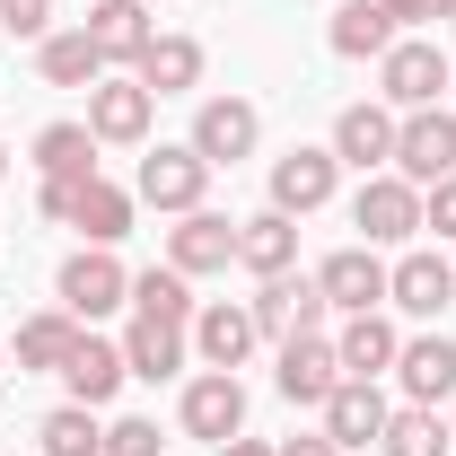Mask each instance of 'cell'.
Listing matches in <instances>:
<instances>
[{"label": "cell", "mask_w": 456, "mask_h": 456, "mask_svg": "<svg viewBox=\"0 0 456 456\" xmlns=\"http://www.w3.org/2000/svg\"><path fill=\"white\" fill-rule=\"evenodd\" d=\"M448 264H456V255H448Z\"/></svg>", "instance_id": "obj_44"}, {"label": "cell", "mask_w": 456, "mask_h": 456, "mask_svg": "<svg viewBox=\"0 0 456 456\" xmlns=\"http://www.w3.org/2000/svg\"><path fill=\"white\" fill-rule=\"evenodd\" d=\"M316 289H325L334 316H369V307H387V255L378 246H334L316 264Z\"/></svg>", "instance_id": "obj_9"}, {"label": "cell", "mask_w": 456, "mask_h": 456, "mask_svg": "<svg viewBox=\"0 0 456 456\" xmlns=\"http://www.w3.org/2000/svg\"><path fill=\"white\" fill-rule=\"evenodd\" d=\"M342 184V159L334 150H289V159H273V211H289V220H307V211H325Z\"/></svg>", "instance_id": "obj_14"}, {"label": "cell", "mask_w": 456, "mask_h": 456, "mask_svg": "<svg viewBox=\"0 0 456 456\" xmlns=\"http://www.w3.org/2000/svg\"><path fill=\"white\" fill-rule=\"evenodd\" d=\"M395 351H403V334L369 307V316H342V334H334V360H342V378H387L395 369Z\"/></svg>", "instance_id": "obj_23"}, {"label": "cell", "mask_w": 456, "mask_h": 456, "mask_svg": "<svg viewBox=\"0 0 456 456\" xmlns=\"http://www.w3.org/2000/svg\"><path fill=\"white\" fill-rule=\"evenodd\" d=\"M36 167L53 175V184H88L97 175V132L88 123H45L36 132Z\"/></svg>", "instance_id": "obj_28"}, {"label": "cell", "mask_w": 456, "mask_h": 456, "mask_svg": "<svg viewBox=\"0 0 456 456\" xmlns=\"http://www.w3.org/2000/svg\"><path fill=\"white\" fill-rule=\"evenodd\" d=\"M0 36L9 45H45L53 36V0H0Z\"/></svg>", "instance_id": "obj_32"}, {"label": "cell", "mask_w": 456, "mask_h": 456, "mask_svg": "<svg viewBox=\"0 0 456 456\" xmlns=\"http://www.w3.org/2000/svg\"><path fill=\"white\" fill-rule=\"evenodd\" d=\"M237 264H246L255 281H281L289 264H298V220H289V211H255V220H237Z\"/></svg>", "instance_id": "obj_22"}, {"label": "cell", "mask_w": 456, "mask_h": 456, "mask_svg": "<svg viewBox=\"0 0 456 456\" xmlns=\"http://www.w3.org/2000/svg\"><path fill=\"white\" fill-rule=\"evenodd\" d=\"M36 70H45V88H97L106 79V53L88 45V27H53L36 45Z\"/></svg>", "instance_id": "obj_25"}, {"label": "cell", "mask_w": 456, "mask_h": 456, "mask_svg": "<svg viewBox=\"0 0 456 456\" xmlns=\"http://www.w3.org/2000/svg\"><path fill=\"white\" fill-rule=\"evenodd\" d=\"M281 456H342V448L325 439V430H316V439H281Z\"/></svg>", "instance_id": "obj_38"}, {"label": "cell", "mask_w": 456, "mask_h": 456, "mask_svg": "<svg viewBox=\"0 0 456 456\" xmlns=\"http://www.w3.org/2000/svg\"><path fill=\"white\" fill-rule=\"evenodd\" d=\"M246 307H255V334H264V342H289V273H281V281H264Z\"/></svg>", "instance_id": "obj_33"}, {"label": "cell", "mask_w": 456, "mask_h": 456, "mask_svg": "<svg viewBox=\"0 0 456 456\" xmlns=\"http://www.w3.org/2000/svg\"><path fill=\"white\" fill-rule=\"evenodd\" d=\"M421 228H439L456 246V175H439V184H421Z\"/></svg>", "instance_id": "obj_35"}, {"label": "cell", "mask_w": 456, "mask_h": 456, "mask_svg": "<svg viewBox=\"0 0 456 456\" xmlns=\"http://www.w3.org/2000/svg\"><path fill=\"white\" fill-rule=\"evenodd\" d=\"M255 307H246V298H202V307H193V360H202V369H246V360H255Z\"/></svg>", "instance_id": "obj_12"}, {"label": "cell", "mask_w": 456, "mask_h": 456, "mask_svg": "<svg viewBox=\"0 0 456 456\" xmlns=\"http://www.w3.org/2000/svg\"><path fill=\"white\" fill-rule=\"evenodd\" d=\"M0 175H9V150H0Z\"/></svg>", "instance_id": "obj_42"}, {"label": "cell", "mask_w": 456, "mask_h": 456, "mask_svg": "<svg viewBox=\"0 0 456 456\" xmlns=\"http://www.w3.org/2000/svg\"><path fill=\"white\" fill-rule=\"evenodd\" d=\"M184 360H193V325H167V316H132V334H123V369H132V378L167 387V378H184Z\"/></svg>", "instance_id": "obj_17"}, {"label": "cell", "mask_w": 456, "mask_h": 456, "mask_svg": "<svg viewBox=\"0 0 456 456\" xmlns=\"http://www.w3.org/2000/svg\"><path fill=\"white\" fill-rule=\"evenodd\" d=\"M175 421H184V439H211V448H228V439L246 430V387H237V369H202V378H184Z\"/></svg>", "instance_id": "obj_7"}, {"label": "cell", "mask_w": 456, "mask_h": 456, "mask_svg": "<svg viewBox=\"0 0 456 456\" xmlns=\"http://www.w3.org/2000/svg\"><path fill=\"white\" fill-rule=\"evenodd\" d=\"M53 298L79 316V325H97V316H114V307H132V273L114 264V246H79V255L53 273Z\"/></svg>", "instance_id": "obj_5"}, {"label": "cell", "mask_w": 456, "mask_h": 456, "mask_svg": "<svg viewBox=\"0 0 456 456\" xmlns=\"http://www.w3.org/2000/svg\"><path fill=\"white\" fill-rule=\"evenodd\" d=\"M220 456H281V448H264V439H246V430H237V439H228Z\"/></svg>", "instance_id": "obj_39"}, {"label": "cell", "mask_w": 456, "mask_h": 456, "mask_svg": "<svg viewBox=\"0 0 456 456\" xmlns=\"http://www.w3.org/2000/svg\"><path fill=\"white\" fill-rule=\"evenodd\" d=\"M193 281L175 273V264H150V273H132V316H167V325H193Z\"/></svg>", "instance_id": "obj_30"}, {"label": "cell", "mask_w": 456, "mask_h": 456, "mask_svg": "<svg viewBox=\"0 0 456 456\" xmlns=\"http://www.w3.org/2000/svg\"><path fill=\"white\" fill-rule=\"evenodd\" d=\"M351 228H360V246H412V237H421V184H403L395 167H387V175H360V193H351Z\"/></svg>", "instance_id": "obj_4"}, {"label": "cell", "mask_w": 456, "mask_h": 456, "mask_svg": "<svg viewBox=\"0 0 456 456\" xmlns=\"http://www.w3.org/2000/svg\"><path fill=\"white\" fill-rule=\"evenodd\" d=\"M255 141H264V114L246 106V97H202L193 106V150L211 159V175L237 167V159H255Z\"/></svg>", "instance_id": "obj_11"}, {"label": "cell", "mask_w": 456, "mask_h": 456, "mask_svg": "<svg viewBox=\"0 0 456 456\" xmlns=\"http://www.w3.org/2000/svg\"><path fill=\"white\" fill-rule=\"evenodd\" d=\"M36 448L45 456H106V421H97L88 403H53V412L36 421Z\"/></svg>", "instance_id": "obj_29"}, {"label": "cell", "mask_w": 456, "mask_h": 456, "mask_svg": "<svg viewBox=\"0 0 456 456\" xmlns=\"http://www.w3.org/2000/svg\"><path fill=\"white\" fill-rule=\"evenodd\" d=\"M167 264L184 273V281L228 273V264H237V220H228V211H211V202H202V211H184V220L167 228Z\"/></svg>", "instance_id": "obj_13"}, {"label": "cell", "mask_w": 456, "mask_h": 456, "mask_svg": "<svg viewBox=\"0 0 456 456\" xmlns=\"http://www.w3.org/2000/svg\"><path fill=\"white\" fill-rule=\"evenodd\" d=\"M132 79H141L150 97H193V88H202V45H193V36H150V53L132 61Z\"/></svg>", "instance_id": "obj_24"}, {"label": "cell", "mask_w": 456, "mask_h": 456, "mask_svg": "<svg viewBox=\"0 0 456 456\" xmlns=\"http://www.w3.org/2000/svg\"><path fill=\"white\" fill-rule=\"evenodd\" d=\"M456 88V61L430 45V36H395L387 53H378V97L395 114H421V106H439Z\"/></svg>", "instance_id": "obj_1"}, {"label": "cell", "mask_w": 456, "mask_h": 456, "mask_svg": "<svg viewBox=\"0 0 456 456\" xmlns=\"http://www.w3.org/2000/svg\"><path fill=\"white\" fill-rule=\"evenodd\" d=\"M79 27H88V45L106 53V70H132V61L150 53V36H159V27H150V0H97Z\"/></svg>", "instance_id": "obj_20"}, {"label": "cell", "mask_w": 456, "mask_h": 456, "mask_svg": "<svg viewBox=\"0 0 456 456\" xmlns=\"http://www.w3.org/2000/svg\"><path fill=\"white\" fill-rule=\"evenodd\" d=\"M387 412H395V403L378 395V378H342L334 395H325V439H334L342 456L378 448V439H387Z\"/></svg>", "instance_id": "obj_15"}, {"label": "cell", "mask_w": 456, "mask_h": 456, "mask_svg": "<svg viewBox=\"0 0 456 456\" xmlns=\"http://www.w3.org/2000/svg\"><path fill=\"white\" fill-rule=\"evenodd\" d=\"M123 342H106V334H79L70 342V360H61V387H70V403H88V412H106L114 395H123Z\"/></svg>", "instance_id": "obj_18"}, {"label": "cell", "mask_w": 456, "mask_h": 456, "mask_svg": "<svg viewBox=\"0 0 456 456\" xmlns=\"http://www.w3.org/2000/svg\"><path fill=\"white\" fill-rule=\"evenodd\" d=\"M387 456H448V421H439V403H395L387 412V439H378Z\"/></svg>", "instance_id": "obj_31"}, {"label": "cell", "mask_w": 456, "mask_h": 456, "mask_svg": "<svg viewBox=\"0 0 456 456\" xmlns=\"http://www.w3.org/2000/svg\"><path fill=\"white\" fill-rule=\"evenodd\" d=\"M395 175H403V184H439V175H456V114H439V106L395 114Z\"/></svg>", "instance_id": "obj_8"}, {"label": "cell", "mask_w": 456, "mask_h": 456, "mask_svg": "<svg viewBox=\"0 0 456 456\" xmlns=\"http://www.w3.org/2000/svg\"><path fill=\"white\" fill-rule=\"evenodd\" d=\"M150 123H159V97L132 79V70H106L88 88V132L97 150H150Z\"/></svg>", "instance_id": "obj_3"}, {"label": "cell", "mask_w": 456, "mask_h": 456, "mask_svg": "<svg viewBox=\"0 0 456 456\" xmlns=\"http://www.w3.org/2000/svg\"><path fill=\"white\" fill-rule=\"evenodd\" d=\"M167 439H159V421H141V412H123V421H106V456H159Z\"/></svg>", "instance_id": "obj_34"}, {"label": "cell", "mask_w": 456, "mask_h": 456, "mask_svg": "<svg viewBox=\"0 0 456 456\" xmlns=\"http://www.w3.org/2000/svg\"><path fill=\"white\" fill-rule=\"evenodd\" d=\"M448 439H456V412H448Z\"/></svg>", "instance_id": "obj_43"}, {"label": "cell", "mask_w": 456, "mask_h": 456, "mask_svg": "<svg viewBox=\"0 0 456 456\" xmlns=\"http://www.w3.org/2000/svg\"><path fill=\"white\" fill-rule=\"evenodd\" d=\"M325 150H334L342 167H360V175H387V167H395V106H387V97H378V106H369V97L342 106Z\"/></svg>", "instance_id": "obj_10"}, {"label": "cell", "mask_w": 456, "mask_h": 456, "mask_svg": "<svg viewBox=\"0 0 456 456\" xmlns=\"http://www.w3.org/2000/svg\"><path fill=\"white\" fill-rule=\"evenodd\" d=\"M395 36H403V27L387 18V9H378V0H342V9H334V27H325V45H334L342 61H378L387 45H395Z\"/></svg>", "instance_id": "obj_26"}, {"label": "cell", "mask_w": 456, "mask_h": 456, "mask_svg": "<svg viewBox=\"0 0 456 456\" xmlns=\"http://www.w3.org/2000/svg\"><path fill=\"white\" fill-rule=\"evenodd\" d=\"M378 9H387L395 27H430V18H439V0H378Z\"/></svg>", "instance_id": "obj_37"}, {"label": "cell", "mask_w": 456, "mask_h": 456, "mask_svg": "<svg viewBox=\"0 0 456 456\" xmlns=\"http://www.w3.org/2000/svg\"><path fill=\"white\" fill-rule=\"evenodd\" d=\"M79 334H88V325H79L70 307H45V316H27V325H18L9 360H18V369H53V378H61V360H70V342H79Z\"/></svg>", "instance_id": "obj_27"}, {"label": "cell", "mask_w": 456, "mask_h": 456, "mask_svg": "<svg viewBox=\"0 0 456 456\" xmlns=\"http://www.w3.org/2000/svg\"><path fill=\"white\" fill-rule=\"evenodd\" d=\"M132 211H141L132 184H106V175H88V184L70 193V228H79L88 246H123V237H132Z\"/></svg>", "instance_id": "obj_21"}, {"label": "cell", "mask_w": 456, "mask_h": 456, "mask_svg": "<svg viewBox=\"0 0 456 456\" xmlns=\"http://www.w3.org/2000/svg\"><path fill=\"white\" fill-rule=\"evenodd\" d=\"M202 193H211V159L193 150V141H159V150H141V175H132V202H150V211H202Z\"/></svg>", "instance_id": "obj_2"}, {"label": "cell", "mask_w": 456, "mask_h": 456, "mask_svg": "<svg viewBox=\"0 0 456 456\" xmlns=\"http://www.w3.org/2000/svg\"><path fill=\"white\" fill-rule=\"evenodd\" d=\"M0 378H9V351H0Z\"/></svg>", "instance_id": "obj_41"}, {"label": "cell", "mask_w": 456, "mask_h": 456, "mask_svg": "<svg viewBox=\"0 0 456 456\" xmlns=\"http://www.w3.org/2000/svg\"><path fill=\"white\" fill-rule=\"evenodd\" d=\"M70 193H79V184H53V175H45V184H36V211H45V220H61V228H70Z\"/></svg>", "instance_id": "obj_36"}, {"label": "cell", "mask_w": 456, "mask_h": 456, "mask_svg": "<svg viewBox=\"0 0 456 456\" xmlns=\"http://www.w3.org/2000/svg\"><path fill=\"white\" fill-rule=\"evenodd\" d=\"M387 307H403L412 325L448 316V307H456V264L439 255V246H403L395 264H387Z\"/></svg>", "instance_id": "obj_6"}, {"label": "cell", "mask_w": 456, "mask_h": 456, "mask_svg": "<svg viewBox=\"0 0 456 456\" xmlns=\"http://www.w3.org/2000/svg\"><path fill=\"white\" fill-rule=\"evenodd\" d=\"M395 387H403V403H456V342L412 334L395 351Z\"/></svg>", "instance_id": "obj_19"}, {"label": "cell", "mask_w": 456, "mask_h": 456, "mask_svg": "<svg viewBox=\"0 0 456 456\" xmlns=\"http://www.w3.org/2000/svg\"><path fill=\"white\" fill-rule=\"evenodd\" d=\"M448 18H456V0H439V27H448Z\"/></svg>", "instance_id": "obj_40"}, {"label": "cell", "mask_w": 456, "mask_h": 456, "mask_svg": "<svg viewBox=\"0 0 456 456\" xmlns=\"http://www.w3.org/2000/svg\"><path fill=\"white\" fill-rule=\"evenodd\" d=\"M273 387H281L289 403H316V412H325V395L342 387L334 342H325V334H289V342H281V360H273Z\"/></svg>", "instance_id": "obj_16"}]
</instances>
